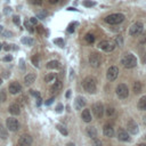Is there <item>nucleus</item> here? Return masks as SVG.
Instances as JSON below:
<instances>
[{"label": "nucleus", "instance_id": "15", "mask_svg": "<svg viewBox=\"0 0 146 146\" xmlns=\"http://www.w3.org/2000/svg\"><path fill=\"white\" fill-rule=\"evenodd\" d=\"M84 105H86V100H84V98L81 97V96H78V97L75 98V102H74L75 110H81L82 107H84Z\"/></svg>", "mask_w": 146, "mask_h": 146}, {"label": "nucleus", "instance_id": "13", "mask_svg": "<svg viewBox=\"0 0 146 146\" xmlns=\"http://www.w3.org/2000/svg\"><path fill=\"white\" fill-rule=\"evenodd\" d=\"M127 128H128V131L130 132V133H132V135H136L137 132H138V124L133 121V120H129L128 121V123H127Z\"/></svg>", "mask_w": 146, "mask_h": 146}, {"label": "nucleus", "instance_id": "37", "mask_svg": "<svg viewBox=\"0 0 146 146\" xmlns=\"http://www.w3.org/2000/svg\"><path fill=\"white\" fill-rule=\"evenodd\" d=\"M139 42L140 43H146V33H143L141 36H139Z\"/></svg>", "mask_w": 146, "mask_h": 146}, {"label": "nucleus", "instance_id": "30", "mask_svg": "<svg viewBox=\"0 0 146 146\" xmlns=\"http://www.w3.org/2000/svg\"><path fill=\"white\" fill-rule=\"evenodd\" d=\"M22 42H23L24 44H26V46H31V44L33 43V40H32L31 38L25 36V38H23V39H22Z\"/></svg>", "mask_w": 146, "mask_h": 146}, {"label": "nucleus", "instance_id": "44", "mask_svg": "<svg viewBox=\"0 0 146 146\" xmlns=\"http://www.w3.org/2000/svg\"><path fill=\"white\" fill-rule=\"evenodd\" d=\"M30 1L34 5H41L42 3V0H30Z\"/></svg>", "mask_w": 146, "mask_h": 146}, {"label": "nucleus", "instance_id": "40", "mask_svg": "<svg viewBox=\"0 0 146 146\" xmlns=\"http://www.w3.org/2000/svg\"><path fill=\"white\" fill-rule=\"evenodd\" d=\"M13 22H14L16 25H19V17H18V16H14V17H13Z\"/></svg>", "mask_w": 146, "mask_h": 146}, {"label": "nucleus", "instance_id": "17", "mask_svg": "<svg viewBox=\"0 0 146 146\" xmlns=\"http://www.w3.org/2000/svg\"><path fill=\"white\" fill-rule=\"evenodd\" d=\"M35 74L34 73H30V74H27V75H25V78H24V84L25 86H31L34 81H35Z\"/></svg>", "mask_w": 146, "mask_h": 146}, {"label": "nucleus", "instance_id": "42", "mask_svg": "<svg viewBox=\"0 0 146 146\" xmlns=\"http://www.w3.org/2000/svg\"><path fill=\"white\" fill-rule=\"evenodd\" d=\"M74 25H76V23H74V24H71V25L68 26V29H67V31H68L70 33H72V32L74 31Z\"/></svg>", "mask_w": 146, "mask_h": 146}, {"label": "nucleus", "instance_id": "11", "mask_svg": "<svg viewBox=\"0 0 146 146\" xmlns=\"http://www.w3.org/2000/svg\"><path fill=\"white\" fill-rule=\"evenodd\" d=\"M92 112L95 114L96 117H102L103 116V113H104V106L102 103H95L94 106H92Z\"/></svg>", "mask_w": 146, "mask_h": 146}, {"label": "nucleus", "instance_id": "50", "mask_svg": "<svg viewBox=\"0 0 146 146\" xmlns=\"http://www.w3.org/2000/svg\"><path fill=\"white\" fill-rule=\"evenodd\" d=\"M19 66H21V68H24V60L23 59L19 60Z\"/></svg>", "mask_w": 146, "mask_h": 146}, {"label": "nucleus", "instance_id": "21", "mask_svg": "<svg viewBox=\"0 0 146 146\" xmlns=\"http://www.w3.org/2000/svg\"><path fill=\"white\" fill-rule=\"evenodd\" d=\"M87 135H88L91 139H94V138L97 137V131H96V129H95L94 127H88V128H87Z\"/></svg>", "mask_w": 146, "mask_h": 146}, {"label": "nucleus", "instance_id": "4", "mask_svg": "<svg viewBox=\"0 0 146 146\" xmlns=\"http://www.w3.org/2000/svg\"><path fill=\"white\" fill-rule=\"evenodd\" d=\"M143 29H144L143 23L136 22V23H133V24L130 26V29H129V34H130L131 36H137V35H139V34L143 32Z\"/></svg>", "mask_w": 146, "mask_h": 146}, {"label": "nucleus", "instance_id": "31", "mask_svg": "<svg viewBox=\"0 0 146 146\" xmlns=\"http://www.w3.org/2000/svg\"><path fill=\"white\" fill-rule=\"evenodd\" d=\"M114 44H116V46H119V47H121V46L123 44V39H122L121 35H117V36L115 38V43H114Z\"/></svg>", "mask_w": 146, "mask_h": 146}, {"label": "nucleus", "instance_id": "7", "mask_svg": "<svg viewBox=\"0 0 146 146\" xmlns=\"http://www.w3.org/2000/svg\"><path fill=\"white\" fill-rule=\"evenodd\" d=\"M6 127L10 131H17L19 129V122L17 121V119L8 117L7 121H6Z\"/></svg>", "mask_w": 146, "mask_h": 146}, {"label": "nucleus", "instance_id": "46", "mask_svg": "<svg viewBox=\"0 0 146 146\" xmlns=\"http://www.w3.org/2000/svg\"><path fill=\"white\" fill-rule=\"evenodd\" d=\"M11 59H13V57H11V56H6V57L3 58V60H5V62H9V60H11Z\"/></svg>", "mask_w": 146, "mask_h": 146}, {"label": "nucleus", "instance_id": "1", "mask_svg": "<svg viewBox=\"0 0 146 146\" xmlns=\"http://www.w3.org/2000/svg\"><path fill=\"white\" fill-rule=\"evenodd\" d=\"M82 86H83V89L89 92V94H95L96 92V89H97V82H96V79L92 78V76H87L83 79L82 81Z\"/></svg>", "mask_w": 146, "mask_h": 146}, {"label": "nucleus", "instance_id": "20", "mask_svg": "<svg viewBox=\"0 0 146 146\" xmlns=\"http://www.w3.org/2000/svg\"><path fill=\"white\" fill-rule=\"evenodd\" d=\"M137 106H138L139 110H141V111H146V96H143V97L138 100Z\"/></svg>", "mask_w": 146, "mask_h": 146}, {"label": "nucleus", "instance_id": "10", "mask_svg": "<svg viewBox=\"0 0 146 146\" xmlns=\"http://www.w3.org/2000/svg\"><path fill=\"white\" fill-rule=\"evenodd\" d=\"M119 75V68L116 66H111L108 67L107 70V73H106V78L110 80V81H114Z\"/></svg>", "mask_w": 146, "mask_h": 146}, {"label": "nucleus", "instance_id": "52", "mask_svg": "<svg viewBox=\"0 0 146 146\" xmlns=\"http://www.w3.org/2000/svg\"><path fill=\"white\" fill-rule=\"evenodd\" d=\"M41 104V97H39V98H36V105L39 106Z\"/></svg>", "mask_w": 146, "mask_h": 146}, {"label": "nucleus", "instance_id": "36", "mask_svg": "<svg viewBox=\"0 0 146 146\" xmlns=\"http://www.w3.org/2000/svg\"><path fill=\"white\" fill-rule=\"evenodd\" d=\"M54 43L58 44L59 47H63V46H64V41H63V39H55V40H54Z\"/></svg>", "mask_w": 146, "mask_h": 146}, {"label": "nucleus", "instance_id": "55", "mask_svg": "<svg viewBox=\"0 0 146 146\" xmlns=\"http://www.w3.org/2000/svg\"><path fill=\"white\" fill-rule=\"evenodd\" d=\"M66 146H75V145H74V144H73V143H68V144H67V145H66Z\"/></svg>", "mask_w": 146, "mask_h": 146}, {"label": "nucleus", "instance_id": "5", "mask_svg": "<svg viewBox=\"0 0 146 146\" xmlns=\"http://www.w3.org/2000/svg\"><path fill=\"white\" fill-rule=\"evenodd\" d=\"M115 91H116L117 97H119V98H121V99H124V98H127V97L129 96L128 87H127L124 83H120V84L116 87Z\"/></svg>", "mask_w": 146, "mask_h": 146}, {"label": "nucleus", "instance_id": "43", "mask_svg": "<svg viewBox=\"0 0 146 146\" xmlns=\"http://www.w3.org/2000/svg\"><path fill=\"white\" fill-rule=\"evenodd\" d=\"M62 110H63V105H62V104L57 105V107H56V112H57V113H60Z\"/></svg>", "mask_w": 146, "mask_h": 146}, {"label": "nucleus", "instance_id": "16", "mask_svg": "<svg viewBox=\"0 0 146 146\" xmlns=\"http://www.w3.org/2000/svg\"><path fill=\"white\" fill-rule=\"evenodd\" d=\"M117 138H119L120 140H122V141H129V140H130L128 132H127L125 130H123V129H120V130L117 131Z\"/></svg>", "mask_w": 146, "mask_h": 146}, {"label": "nucleus", "instance_id": "54", "mask_svg": "<svg viewBox=\"0 0 146 146\" xmlns=\"http://www.w3.org/2000/svg\"><path fill=\"white\" fill-rule=\"evenodd\" d=\"M70 95H71V90H68V91L66 92V97L68 98V97H70Z\"/></svg>", "mask_w": 146, "mask_h": 146}, {"label": "nucleus", "instance_id": "29", "mask_svg": "<svg viewBox=\"0 0 146 146\" xmlns=\"http://www.w3.org/2000/svg\"><path fill=\"white\" fill-rule=\"evenodd\" d=\"M55 78H56V74L55 73H49V74H47L44 76V81L46 82H51L52 80H55Z\"/></svg>", "mask_w": 146, "mask_h": 146}, {"label": "nucleus", "instance_id": "25", "mask_svg": "<svg viewBox=\"0 0 146 146\" xmlns=\"http://www.w3.org/2000/svg\"><path fill=\"white\" fill-rule=\"evenodd\" d=\"M133 91H135V94H139L141 91V83L139 81H136L133 83Z\"/></svg>", "mask_w": 146, "mask_h": 146}, {"label": "nucleus", "instance_id": "57", "mask_svg": "<svg viewBox=\"0 0 146 146\" xmlns=\"http://www.w3.org/2000/svg\"><path fill=\"white\" fill-rule=\"evenodd\" d=\"M138 146H146V144H139Z\"/></svg>", "mask_w": 146, "mask_h": 146}, {"label": "nucleus", "instance_id": "22", "mask_svg": "<svg viewBox=\"0 0 146 146\" xmlns=\"http://www.w3.org/2000/svg\"><path fill=\"white\" fill-rule=\"evenodd\" d=\"M47 67L50 70H56L59 67V62L58 60H50L47 63Z\"/></svg>", "mask_w": 146, "mask_h": 146}, {"label": "nucleus", "instance_id": "28", "mask_svg": "<svg viewBox=\"0 0 146 146\" xmlns=\"http://www.w3.org/2000/svg\"><path fill=\"white\" fill-rule=\"evenodd\" d=\"M84 40H86L88 43H92V42L95 41V36H94V34H91V33H87L86 36H84Z\"/></svg>", "mask_w": 146, "mask_h": 146}, {"label": "nucleus", "instance_id": "59", "mask_svg": "<svg viewBox=\"0 0 146 146\" xmlns=\"http://www.w3.org/2000/svg\"><path fill=\"white\" fill-rule=\"evenodd\" d=\"M1 48H2V44H1V43H0V49H1Z\"/></svg>", "mask_w": 146, "mask_h": 146}, {"label": "nucleus", "instance_id": "35", "mask_svg": "<svg viewBox=\"0 0 146 146\" xmlns=\"http://www.w3.org/2000/svg\"><path fill=\"white\" fill-rule=\"evenodd\" d=\"M25 26H26V29L29 30V32H33V31H34V29L32 27V24H31L30 22H27V21L25 22Z\"/></svg>", "mask_w": 146, "mask_h": 146}, {"label": "nucleus", "instance_id": "41", "mask_svg": "<svg viewBox=\"0 0 146 146\" xmlns=\"http://www.w3.org/2000/svg\"><path fill=\"white\" fill-rule=\"evenodd\" d=\"M32 25H36V23H38V21H36V18L35 17H32V18H30V21H29Z\"/></svg>", "mask_w": 146, "mask_h": 146}, {"label": "nucleus", "instance_id": "33", "mask_svg": "<svg viewBox=\"0 0 146 146\" xmlns=\"http://www.w3.org/2000/svg\"><path fill=\"white\" fill-rule=\"evenodd\" d=\"M92 146H103V144H102V141H100L99 139L94 138V139H92Z\"/></svg>", "mask_w": 146, "mask_h": 146}, {"label": "nucleus", "instance_id": "45", "mask_svg": "<svg viewBox=\"0 0 146 146\" xmlns=\"http://www.w3.org/2000/svg\"><path fill=\"white\" fill-rule=\"evenodd\" d=\"M36 30H38V32H39V33H42V32H43V27H42V26H40V25H39V26H36Z\"/></svg>", "mask_w": 146, "mask_h": 146}, {"label": "nucleus", "instance_id": "47", "mask_svg": "<svg viewBox=\"0 0 146 146\" xmlns=\"http://www.w3.org/2000/svg\"><path fill=\"white\" fill-rule=\"evenodd\" d=\"M3 48H5V50H10L11 49L10 44H3Z\"/></svg>", "mask_w": 146, "mask_h": 146}, {"label": "nucleus", "instance_id": "6", "mask_svg": "<svg viewBox=\"0 0 146 146\" xmlns=\"http://www.w3.org/2000/svg\"><path fill=\"white\" fill-rule=\"evenodd\" d=\"M114 46H115L114 42H112L110 40H103V41H100L98 43V48L102 49V50H104V51H106V52L112 51L114 49Z\"/></svg>", "mask_w": 146, "mask_h": 146}, {"label": "nucleus", "instance_id": "26", "mask_svg": "<svg viewBox=\"0 0 146 146\" xmlns=\"http://www.w3.org/2000/svg\"><path fill=\"white\" fill-rule=\"evenodd\" d=\"M56 128H57V130H58L62 135L67 136V133H68V132H67V130H66V128H65L64 125H62V124H57V125H56Z\"/></svg>", "mask_w": 146, "mask_h": 146}, {"label": "nucleus", "instance_id": "23", "mask_svg": "<svg viewBox=\"0 0 146 146\" xmlns=\"http://www.w3.org/2000/svg\"><path fill=\"white\" fill-rule=\"evenodd\" d=\"M62 82L60 81H56L52 86H51V88H50V90H51V92H57V91H59L60 89H62Z\"/></svg>", "mask_w": 146, "mask_h": 146}, {"label": "nucleus", "instance_id": "2", "mask_svg": "<svg viewBox=\"0 0 146 146\" xmlns=\"http://www.w3.org/2000/svg\"><path fill=\"white\" fill-rule=\"evenodd\" d=\"M123 21H124V15L121 14V13H114V14H111V15L105 17V22L107 24H111V25L120 24Z\"/></svg>", "mask_w": 146, "mask_h": 146}, {"label": "nucleus", "instance_id": "56", "mask_svg": "<svg viewBox=\"0 0 146 146\" xmlns=\"http://www.w3.org/2000/svg\"><path fill=\"white\" fill-rule=\"evenodd\" d=\"M2 32H3V29H2V26L0 25V33H2Z\"/></svg>", "mask_w": 146, "mask_h": 146}, {"label": "nucleus", "instance_id": "60", "mask_svg": "<svg viewBox=\"0 0 146 146\" xmlns=\"http://www.w3.org/2000/svg\"><path fill=\"white\" fill-rule=\"evenodd\" d=\"M145 124H146V117H145Z\"/></svg>", "mask_w": 146, "mask_h": 146}, {"label": "nucleus", "instance_id": "51", "mask_svg": "<svg viewBox=\"0 0 146 146\" xmlns=\"http://www.w3.org/2000/svg\"><path fill=\"white\" fill-rule=\"evenodd\" d=\"M5 35H7V36H11V32H7V31H5V32H2Z\"/></svg>", "mask_w": 146, "mask_h": 146}, {"label": "nucleus", "instance_id": "58", "mask_svg": "<svg viewBox=\"0 0 146 146\" xmlns=\"http://www.w3.org/2000/svg\"><path fill=\"white\" fill-rule=\"evenodd\" d=\"M1 83H2V79H0V84H1Z\"/></svg>", "mask_w": 146, "mask_h": 146}, {"label": "nucleus", "instance_id": "18", "mask_svg": "<svg viewBox=\"0 0 146 146\" xmlns=\"http://www.w3.org/2000/svg\"><path fill=\"white\" fill-rule=\"evenodd\" d=\"M103 132H104V135H105L106 137H108V138H111V137L114 136V130H113L112 125H108V124H105V125H104Z\"/></svg>", "mask_w": 146, "mask_h": 146}, {"label": "nucleus", "instance_id": "9", "mask_svg": "<svg viewBox=\"0 0 146 146\" xmlns=\"http://www.w3.org/2000/svg\"><path fill=\"white\" fill-rule=\"evenodd\" d=\"M32 141H33L32 137L30 135L25 133V135H22L19 137V139H18V146H31L32 145Z\"/></svg>", "mask_w": 146, "mask_h": 146}, {"label": "nucleus", "instance_id": "34", "mask_svg": "<svg viewBox=\"0 0 146 146\" xmlns=\"http://www.w3.org/2000/svg\"><path fill=\"white\" fill-rule=\"evenodd\" d=\"M82 5H83L84 7H91V6H94V5H95V2L89 1V0H84V1L82 2Z\"/></svg>", "mask_w": 146, "mask_h": 146}, {"label": "nucleus", "instance_id": "24", "mask_svg": "<svg viewBox=\"0 0 146 146\" xmlns=\"http://www.w3.org/2000/svg\"><path fill=\"white\" fill-rule=\"evenodd\" d=\"M0 137L2 139H7V137H8V131L1 123H0Z\"/></svg>", "mask_w": 146, "mask_h": 146}, {"label": "nucleus", "instance_id": "8", "mask_svg": "<svg viewBox=\"0 0 146 146\" xmlns=\"http://www.w3.org/2000/svg\"><path fill=\"white\" fill-rule=\"evenodd\" d=\"M89 63L92 67H98L102 64V57L97 52H92L89 56Z\"/></svg>", "mask_w": 146, "mask_h": 146}, {"label": "nucleus", "instance_id": "49", "mask_svg": "<svg viewBox=\"0 0 146 146\" xmlns=\"http://www.w3.org/2000/svg\"><path fill=\"white\" fill-rule=\"evenodd\" d=\"M46 15H47V13H40V14H38V17H41V18H42V17H44Z\"/></svg>", "mask_w": 146, "mask_h": 146}, {"label": "nucleus", "instance_id": "39", "mask_svg": "<svg viewBox=\"0 0 146 146\" xmlns=\"http://www.w3.org/2000/svg\"><path fill=\"white\" fill-rule=\"evenodd\" d=\"M30 94H31L32 96H34L35 98H39V97H40V94H39L36 90H30Z\"/></svg>", "mask_w": 146, "mask_h": 146}, {"label": "nucleus", "instance_id": "48", "mask_svg": "<svg viewBox=\"0 0 146 146\" xmlns=\"http://www.w3.org/2000/svg\"><path fill=\"white\" fill-rule=\"evenodd\" d=\"M52 102H54V98H49V99L46 102V105H50Z\"/></svg>", "mask_w": 146, "mask_h": 146}, {"label": "nucleus", "instance_id": "19", "mask_svg": "<svg viewBox=\"0 0 146 146\" xmlns=\"http://www.w3.org/2000/svg\"><path fill=\"white\" fill-rule=\"evenodd\" d=\"M81 117H82V120L84 122H90L91 121V113H90V111L88 108L83 110L82 111V114H81Z\"/></svg>", "mask_w": 146, "mask_h": 146}, {"label": "nucleus", "instance_id": "14", "mask_svg": "<svg viewBox=\"0 0 146 146\" xmlns=\"http://www.w3.org/2000/svg\"><path fill=\"white\" fill-rule=\"evenodd\" d=\"M8 111L13 115H18V114H21V106L17 103H11L8 107Z\"/></svg>", "mask_w": 146, "mask_h": 146}, {"label": "nucleus", "instance_id": "32", "mask_svg": "<svg viewBox=\"0 0 146 146\" xmlns=\"http://www.w3.org/2000/svg\"><path fill=\"white\" fill-rule=\"evenodd\" d=\"M105 111H106V115H107V116H112V115L114 114V108H113L112 106H107Z\"/></svg>", "mask_w": 146, "mask_h": 146}, {"label": "nucleus", "instance_id": "3", "mask_svg": "<svg viewBox=\"0 0 146 146\" xmlns=\"http://www.w3.org/2000/svg\"><path fill=\"white\" fill-rule=\"evenodd\" d=\"M121 64L125 67V68H132L137 65V58L132 55V54H127L122 57L121 59Z\"/></svg>", "mask_w": 146, "mask_h": 146}, {"label": "nucleus", "instance_id": "27", "mask_svg": "<svg viewBox=\"0 0 146 146\" xmlns=\"http://www.w3.org/2000/svg\"><path fill=\"white\" fill-rule=\"evenodd\" d=\"M31 62H32V64H33L35 67H39V62H40L39 55H34V56L31 58Z\"/></svg>", "mask_w": 146, "mask_h": 146}, {"label": "nucleus", "instance_id": "38", "mask_svg": "<svg viewBox=\"0 0 146 146\" xmlns=\"http://www.w3.org/2000/svg\"><path fill=\"white\" fill-rule=\"evenodd\" d=\"M5 100H6V94H5V90H1L0 91V103L5 102Z\"/></svg>", "mask_w": 146, "mask_h": 146}, {"label": "nucleus", "instance_id": "12", "mask_svg": "<svg viewBox=\"0 0 146 146\" xmlns=\"http://www.w3.org/2000/svg\"><path fill=\"white\" fill-rule=\"evenodd\" d=\"M8 90H9V92H10V94L15 95V94H18V92L22 90V86H21L17 81H14V82H11V83L9 84Z\"/></svg>", "mask_w": 146, "mask_h": 146}, {"label": "nucleus", "instance_id": "53", "mask_svg": "<svg viewBox=\"0 0 146 146\" xmlns=\"http://www.w3.org/2000/svg\"><path fill=\"white\" fill-rule=\"evenodd\" d=\"M60 0H49V2L50 3H57V2H59Z\"/></svg>", "mask_w": 146, "mask_h": 146}]
</instances>
